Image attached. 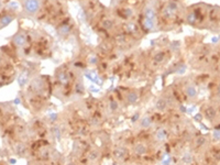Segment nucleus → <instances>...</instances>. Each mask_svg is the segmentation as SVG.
Segmentation results:
<instances>
[{"instance_id":"f257e3e1","label":"nucleus","mask_w":220,"mask_h":165,"mask_svg":"<svg viewBox=\"0 0 220 165\" xmlns=\"http://www.w3.org/2000/svg\"><path fill=\"white\" fill-rule=\"evenodd\" d=\"M23 8L28 14L33 15L40 10L41 0H24L23 1Z\"/></svg>"},{"instance_id":"f03ea898","label":"nucleus","mask_w":220,"mask_h":165,"mask_svg":"<svg viewBox=\"0 0 220 165\" xmlns=\"http://www.w3.org/2000/svg\"><path fill=\"white\" fill-rule=\"evenodd\" d=\"M13 42L15 45L18 46H24L26 45V43H27V36H26V34L22 32H19L18 34H15L13 38Z\"/></svg>"},{"instance_id":"7ed1b4c3","label":"nucleus","mask_w":220,"mask_h":165,"mask_svg":"<svg viewBox=\"0 0 220 165\" xmlns=\"http://www.w3.org/2000/svg\"><path fill=\"white\" fill-rule=\"evenodd\" d=\"M126 99H127V101L129 102V104L134 105V104H137L138 100H139V95H138V92H130L127 94Z\"/></svg>"},{"instance_id":"20e7f679","label":"nucleus","mask_w":220,"mask_h":165,"mask_svg":"<svg viewBox=\"0 0 220 165\" xmlns=\"http://www.w3.org/2000/svg\"><path fill=\"white\" fill-rule=\"evenodd\" d=\"M127 153L128 152L124 147H118V149L114 150V155L117 160H123V158L127 156Z\"/></svg>"},{"instance_id":"39448f33","label":"nucleus","mask_w":220,"mask_h":165,"mask_svg":"<svg viewBox=\"0 0 220 165\" xmlns=\"http://www.w3.org/2000/svg\"><path fill=\"white\" fill-rule=\"evenodd\" d=\"M147 145L143 144V143H138L134 146V153L138 154V155H144V154H147Z\"/></svg>"},{"instance_id":"423d86ee","label":"nucleus","mask_w":220,"mask_h":165,"mask_svg":"<svg viewBox=\"0 0 220 165\" xmlns=\"http://www.w3.org/2000/svg\"><path fill=\"white\" fill-rule=\"evenodd\" d=\"M204 113H205V117L208 120H213L217 116V111H216V109L213 107H207Z\"/></svg>"},{"instance_id":"0eeeda50","label":"nucleus","mask_w":220,"mask_h":165,"mask_svg":"<svg viewBox=\"0 0 220 165\" xmlns=\"http://www.w3.org/2000/svg\"><path fill=\"white\" fill-rule=\"evenodd\" d=\"M14 17L12 15H10V14H6L5 17H2L1 19H0V28L2 29V28H5V26H7L8 24H10L12 21H13Z\"/></svg>"},{"instance_id":"6e6552de","label":"nucleus","mask_w":220,"mask_h":165,"mask_svg":"<svg viewBox=\"0 0 220 165\" xmlns=\"http://www.w3.org/2000/svg\"><path fill=\"white\" fill-rule=\"evenodd\" d=\"M156 109L159 110V111H164V110H166L167 108V100L165 98H160L157 101H156Z\"/></svg>"},{"instance_id":"1a4fd4ad","label":"nucleus","mask_w":220,"mask_h":165,"mask_svg":"<svg viewBox=\"0 0 220 165\" xmlns=\"http://www.w3.org/2000/svg\"><path fill=\"white\" fill-rule=\"evenodd\" d=\"M151 125H152V119H151V117L145 116V117H143V118L141 119V121H140V127L141 128H143V129H147V128H150Z\"/></svg>"},{"instance_id":"9d476101","label":"nucleus","mask_w":220,"mask_h":165,"mask_svg":"<svg viewBox=\"0 0 220 165\" xmlns=\"http://www.w3.org/2000/svg\"><path fill=\"white\" fill-rule=\"evenodd\" d=\"M155 17H156V12H155V10H154L152 7H147V8H145V10H144V18L154 20L155 19Z\"/></svg>"},{"instance_id":"9b49d317","label":"nucleus","mask_w":220,"mask_h":165,"mask_svg":"<svg viewBox=\"0 0 220 165\" xmlns=\"http://www.w3.org/2000/svg\"><path fill=\"white\" fill-rule=\"evenodd\" d=\"M185 92H186V95L189 98H195V97L197 96V89H196V87L193 85L187 86Z\"/></svg>"},{"instance_id":"f8f14e48","label":"nucleus","mask_w":220,"mask_h":165,"mask_svg":"<svg viewBox=\"0 0 220 165\" xmlns=\"http://www.w3.org/2000/svg\"><path fill=\"white\" fill-rule=\"evenodd\" d=\"M124 29H126V31H127L128 33H130V34H134V33L138 32V26H135L134 23H132V22L127 23V24L124 26Z\"/></svg>"},{"instance_id":"ddd939ff","label":"nucleus","mask_w":220,"mask_h":165,"mask_svg":"<svg viewBox=\"0 0 220 165\" xmlns=\"http://www.w3.org/2000/svg\"><path fill=\"white\" fill-rule=\"evenodd\" d=\"M101 26H102L105 30H111V29H112V28L114 26V20H111V19L104 20V21L101 22Z\"/></svg>"},{"instance_id":"4468645a","label":"nucleus","mask_w":220,"mask_h":165,"mask_svg":"<svg viewBox=\"0 0 220 165\" xmlns=\"http://www.w3.org/2000/svg\"><path fill=\"white\" fill-rule=\"evenodd\" d=\"M51 131H52V135L54 137V139L61 140V138H62V131H61V128L59 125H54Z\"/></svg>"},{"instance_id":"2eb2a0df","label":"nucleus","mask_w":220,"mask_h":165,"mask_svg":"<svg viewBox=\"0 0 220 165\" xmlns=\"http://www.w3.org/2000/svg\"><path fill=\"white\" fill-rule=\"evenodd\" d=\"M15 151H17V153H18L19 155H24L28 151L27 145L24 144V143H19V144H17V146H15Z\"/></svg>"},{"instance_id":"dca6fc26","label":"nucleus","mask_w":220,"mask_h":165,"mask_svg":"<svg viewBox=\"0 0 220 165\" xmlns=\"http://www.w3.org/2000/svg\"><path fill=\"white\" fill-rule=\"evenodd\" d=\"M28 79H29V77H28L27 73H21L20 76L18 77V83H19V85L21 87H23L28 83Z\"/></svg>"},{"instance_id":"f3484780","label":"nucleus","mask_w":220,"mask_h":165,"mask_svg":"<svg viewBox=\"0 0 220 165\" xmlns=\"http://www.w3.org/2000/svg\"><path fill=\"white\" fill-rule=\"evenodd\" d=\"M167 138V133L164 129H159L156 132V139L159 141H165Z\"/></svg>"},{"instance_id":"a211bd4d","label":"nucleus","mask_w":220,"mask_h":165,"mask_svg":"<svg viewBox=\"0 0 220 165\" xmlns=\"http://www.w3.org/2000/svg\"><path fill=\"white\" fill-rule=\"evenodd\" d=\"M143 26L147 30H152L154 28V20L147 19V18H144L143 20Z\"/></svg>"},{"instance_id":"6ab92c4d","label":"nucleus","mask_w":220,"mask_h":165,"mask_svg":"<svg viewBox=\"0 0 220 165\" xmlns=\"http://www.w3.org/2000/svg\"><path fill=\"white\" fill-rule=\"evenodd\" d=\"M183 162H184L185 164H190V163L193 162V155H192V153L186 152V153L183 155Z\"/></svg>"},{"instance_id":"aec40b11","label":"nucleus","mask_w":220,"mask_h":165,"mask_svg":"<svg viewBox=\"0 0 220 165\" xmlns=\"http://www.w3.org/2000/svg\"><path fill=\"white\" fill-rule=\"evenodd\" d=\"M196 21H197V17H196V13L195 12H189L187 14V22L189 24H194Z\"/></svg>"},{"instance_id":"412c9836","label":"nucleus","mask_w":220,"mask_h":165,"mask_svg":"<svg viewBox=\"0 0 220 165\" xmlns=\"http://www.w3.org/2000/svg\"><path fill=\"white\" fill-rule=\"evenodd\" d=\"M118 108H119V105H118V102L116 100H111L109 102V110L111 112H116L118 110Z\"/></svg>"},{"instance_id":"4be33fe9","label":"nucleus","mask_w":220,"mask_h":165,"mask_svg":"<svg viewBox=\"0 0 220 165\" xmlns=\"http://www.w3.org/2000/svg\"><path fill=\"white\" fill-rule=\"evenodd\" d=\"M57 79L60 80L62 84H66L67 81H68L66 73H59V75H57Z\"/></svg>"},{"instance_id":"5701e85b","label":"nucleus","mask_w":220,"mask_h":165,"mask_svg":"<svg viewBox=\"0 0 220 165\" xmlns=\"http://www.w3.org/2000/svg\"><path fill=\"white\" fill-rule=\"evenodd\" d=\"M204 144H206V138H205V137L200 135V137H198V138L196 139V146L200 147V146H203Z\"/></svg>"},{"instance_id":"b1692460","label":"nucleus","mask_w":220,"mask_h":165,"mask_svg":"<svg viewBox=\"0 0 220 165\" xmlns=\"http://www.w3.org/2000/svg\"><path fill=\"white\" fill-rule=\"evenodd\" d=\"M99 156V154H98V152L97 151H91L89 153V155H88V158L90 160V161H95V160H97Z\"/></svg>"},{"instance_id":"393cba45","label":"nucleus","mask_w":220,"mask_h":165,"mask_svg":"<svg viewBox=\"0 0 220 165\" xmlns=\"http://www.w3.org/2000/svg\"><path fill=\"white\" fill-rule=\"evenodd\" d=\"M163 59H164V53L163 52L157 53V54L154 56V61H155V62H157V63H161V62L163 61Z\"/></svg>"},{"instance_id":"a878e982","label":"nucleus","mask_w":220,"mask_h":165,"mask_svg":"<svg viewBox=\"0 0 220 165\" xmlns=\"http://www.w3.org/2000/svg\"><path fill=\"white\" fill-rule=\"evenodd\" d=\"M171 163V158L167 155V154H164L163 158H162V164L163 165H170Z\"/></svg>"},{"instance_id":"bb28decb","label":"nucleus","mask_w":220,"mask_h":165,"mask_svg":"<svg viewBox=\"0 0 220 165\" xmlns=\"http://www.w3.org/2000/svg\"><path fill=\"white\" fill-rule=\"evenodd\" d=\"M167 8H168L170 10H172L173 12H175V11L177 10V8H178V6H177V3H176V2H174V1L172 2V1H171V2H170V3L167 5Z\"/></svg>"},{"instance_id":"cd10ccee","label":"nucleus","mask_w":220,"mask_h":165,"mask_svg":"<svg viewBox=\"0 0 220 165\" xmlns=\"http://www.w3.org/2000/svg\"><path fill=\"white\" fill-rule=\"evenodd\" d=\"M60 32L62 34H67V33H69V26H63L60 28Z\"/></svg>"},{"instance_id":"c85d7f7f","label":"nucleus","mask_w":220,"mask_h":165,"mask_svg":"<svg viewBox=\"0 0 220 165\" xmlns=\"http://www.w3.org/2000/svg\"><path fill=\"white\" fill-rule=\"evenodd\" d=\"M186 72V66L185 65H180L177 69H176V74H184V73Z\"/></svg>"},{"instance_id":"c756f323","label":"nucleus","mask_w":220,"mask_h":165,"mask_svg":"<svg viewBox=\"0 0 220 165\" xmlns=\"http://www.w3.org/2000/svg\"><path fill=\"white\" fill-rule=\"evenodd\" d=\"M84 90H85V88L81 86V84H79V83H78V84L76 85V92H78V94H83V92H84Z\"/></svg>"},{"instance_id":"7c9ffc66","label":"nucleus","mask_w":220,"mask_h":165,"mask_svg":"<svg viewBox=\"0 0 220 165\" xmlns=\"http://www.w3.org/2000/svg\"><path fill=\"white\" fill-rule=\"evenodd\" d=\"M9 7H10V9H14V10H17V9H18V7H19V5H18L15 1H10V2H9Z\"/></svg>"},{"instance_id":"2f4dec72","label":"nucleus","mask_w":220,"mask_h":165,"mask_svg":"<svg viewBox=\"0 0 220 165\" xmlns=\"http://www.w3.org/2000/svg\"><path fill=\"white\" fill-rule=\"evenodd\" d=\"M213 138L217 139V140H220V130H215L213 131Z\"/></svg>"},{"instance_id":"473e14b6","label":"nucleus","mask_w":220,"mask_h":165,"mask_svg":"<svg viewBox=\"0 0 220 165\" xmlns=\"http://www.w3.org/2000/svg\"><path fill=\"white\" fill-rule=\"evenodd\" d=\"M123 11H124L126 17H131V15H132V10H131V9H124Z\"/></svg>"},{"instance_id":"72a5a7b5","label":"nucleus","mask_w":220,"mask_h":165,"mask_svg":"<svg viewBox=\"0 0 220 165\" xmlns=\"http://www.w3.org/2000/svg\"><path fill=\"white\" fill-rule=\"evenodd\" d=\"M178 46H180V42H173L172 43V48H173L174 51H176L178 48Z\"/></svg>"},{"instance_id":"f704fd0d","label":"nucleus","mask_w":220,"mask_h":165,"mask_svg":"<svg viewBox=\"0 0 220 165\" xmlns=\"http://www.w3.org/2000/svg\"><path fill=\"white\" fill-rule=\"evenodd\" d=\"M57 119V114L56 113H52V114H50V120L51 121H55Z\"/></svg>"},{"instance_id":"c9c22d12","label":"nucleus","mask_w":220,"mask_h":165,"mask_svg":"<svg viewBox=\"0 0 220 165\" xmlns=\"http://www.w3.org/2000/svg\"><path fill=\"white\" fill-rule=\"evenodd\" d=\"M215 158H217V160H220V152H217V154L215 153Z\"/></svg>"},{"instance_id":"e433bc0d","label":"nucleus","mask_w":220,"mask_h":165,"mask_svg":"<svg viewBox=\"0 0 220 165\" xmlns=\"http://www.w3.org/2000/svg\"><path fill=\"white\" fill-rule=\"evenodd\" d=\"M217 95H218V97H220V85L217 88Z\"/></svg>"},{"instance_id":"4c0bfd02","label":"nucleus","mask_w":220,"mask_h":165,"mask_svg":"<svg viewBox=\"0 0 220 165\" xmlns=\"http://www.w3.org/2000/svg\"><path fill=\"white\" fill-rule=\"evenodd\" d=\"M196 119L197 120H201V114H196Z\"/></svg>"},{"instance_id":"58836bf2","label":"nucleus","mask_w":220,"mask_h":165,"mask_svg":"<svg viewBox=\"0 0 220 165\" xmlns=\"http://www.w3.org/2000/svg\"><path fill=\"white\" fill-rule=\"evenodd\" d=\"M19 100H20V99H19V98H17V99H15V101H14V104H17V105H18V104H19V102H20V101H19Z\"/></svg>"},{"instance_id":"ea45409f","label":"nucleus","mask_w":220,"mask_h":165,"mask_svg":"<svg viewBox=\"0 0 220 165\" xmlns=\"http://www.w3.org/2000/svg\"><path fill=\"white\" fill-rule=\"evenodd\" d=\"M66 165H76V164H75V163H74V162H69V163H67Z\"/></svg>"},{"instance_id":"a19ab883","label":"nucleus","mask_w":220,"mask_h":165,"mask_svg":"<svg viewBox=\"0 0 220 165\" xmlns=\"http://www.w3.org/2000/svg\"><path fill=\"white\" fill-rule=\"evenodd\" d=\"M0 61H1V57H0Z\"/></svg>"}]
</instances>
